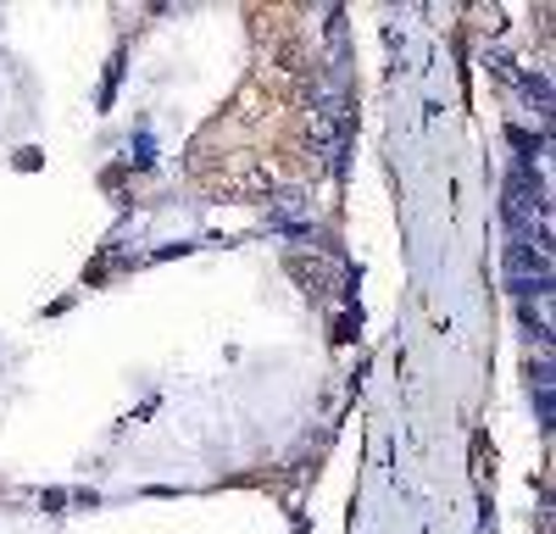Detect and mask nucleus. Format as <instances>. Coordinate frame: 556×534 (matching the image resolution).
Listing matches in <instances>:
<instances>
[{
	"label": "nucleus",
	"instance_id": "nucleus-1",
	"mask_svg": "<svg viewBox=\"0 0 556 534\" xmlns=\"http://www.w3.org/2000/svg\"><path fill=\"white\" fill-rule=\"evenodd\" d=\"M506 279H513L518 295H551V251L506 245Z\"/></svg>",
	"mask_w": 556,
	"mask_h": 534
}]
</instances>
